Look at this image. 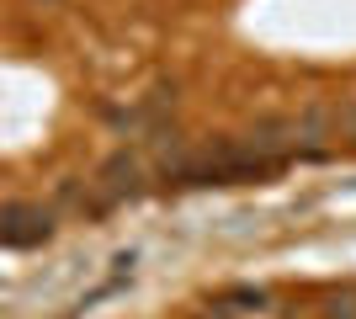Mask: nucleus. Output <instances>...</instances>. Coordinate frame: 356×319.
<instances>
[{
    "mask_svg": "<svg viewBox=\"0 0 356 319\" xmlns=\"http://www.w3.org/2000/svg\"><path fill=\"white\" fill-rule=\"evenodd\" d=\"M48 213L38 208H11L6 218H0V240L6 245H32V240H48Z\"/></svg>",
    "mask_w": 356,
    "mask_h": 319,
    "instance_id": "obj_1",
    "label": "nucleus"
}]
</instances>
